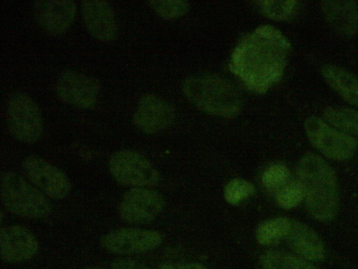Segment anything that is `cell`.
<instances>
[{"label": "cell", "mask_w": 358, "mask_h": 269, "mask_svg": "<svg viewBox=\"0 0 358 269\" xmlns=\"http://www.w3.org/2000/svg\"><path fill=\"white\" fill-rule=\"evenodd\" d=\"M325 120L334 127L350 135L358 136V111L355 109L331 106L323 111Z\"/></svg>", "instance_id": "obj_19"}, {"label": "cell", "mask_w": 358, "mask_h": 269, "mask_svg": "<svg viewBox=\"0 0 358 269\" xmlns=\"http://www.w3.org/2000/svg\"><path fill=\"white\" fill-rule=\"evenodd\" d=\"M164 207V200L158 192L146 187H134L124 194L118 214L127 223L143 224L153 221Z\"/></svg>", "instance_id": "obj_8"}, {"label": "cell", "mask_w": 358, "mask_h": 269, "mask_svg": "<svg viewBox=\"0 0 358 269\" xmlns=\"http://www.w3.org/2000/svg\"><path fill=\"white\" fill-rule=\"evenodd\" d=\"M321 74L324 81L343 99L351 105L358 106V76L336 65L326 64Z\"/></svg>", "instance_id": "obj_18"}, {"label": "cell", "mask_w": 358, "mask_h": 269, "mask_svg": "<svg viewBox=\"0 0 358 269\" xmlns=\"http://www.w3.org/2000/svg\"><path fill=\"white\" fill-rule=\"evenodd\" d=\"M286 239L291 248L300 257L313 262L324 259L326 251L322 239L306 224L291 220Z\"/></svg>", "instance_id": "obj_17"}, {"label": "cell", "mask_w": 358, "mask_h": 269, "mask_svg": "<svg viewBox=\"0 0 358 269\" xmlns=\"http://www.w3.org/2000/svg\"><path fill=\"white\" fill-rule=\"evenodd\" d=\"M290 172L282 163H275L268 166L263 172L262 181L265 187L269 189H280L289 181Z\"/></svg>", "instance_id": "obj_25"}, {"label": "cell", "mask_w": 358, "mask_h": 269, "mask_svg": "<svg viewBox=\"0 0 358 269\" xmlns=\"http://www.w3.org/2000/svg\"><path fill=\"white\" fill-rule=\"evenodd\" d=\"M297 174L310 215L319 221L332 220L339 208V192L331 165L320 156L308 153L299 160Z\"/></svg>", "instance_id": "obj_2"}, {"label": "cell", "mask_w": 358, "mask_h": 269, "mask_svg": "<svg viewBox=\"0 0 358 269\" xmlns=\"http://www.w3.org/2000/svg\"><path fill=\"white\" fill-rule=\"evenodd\" d=\"M23 169L31 184L45 195L62 200L71 190L67 176L58 167L37 156L27 157L22 163Z\"/></svg>", "instance_id": "obj_10"}, {"label": "cell", "mask_w": 358, "mask_h": 269, "mask_svg": "<svg viewBox=\"0 0 358 269\" xmlns=\"http://www.w3.org/2000/svg\"><path fill=\"white\" fill-rule=\"evenodd\" d=\"M291 224V219L276 217L264 221L258 226L256 237L262 245H270L286 238Z\"/></svg>", "instance_id": "obj_21"}, {"label": "cell", "mask_w": 358, "mask_h": 269, "mask_svg": "<svg viewBox=\"0 0 358 269\" xmlns=\"http://www.w3.org/2000/svg\"><path fill=\"white\" fill-rule=\"evenodd\" d=\"M111 269H150L139 261L130 258H119L112 261Z\"/></svg>", "instance_id": "obj_27"}, {"label": "cell", "mask_w": 358, "mask_h": 269, "mask_svg": "<svg viewBox=\"0 0 358 269\" xmlns=\"http://www.w3.org/2000/svg\"><path fill=\"white\" fill-rule=\"evenodd\" d=\"M296 1H261L259 6L268 18L282 20L290 18L297 6Z\"/></svg>", "instance_id": "obj_23"}, {"label": "cell", "mask_w": 358, "mask_h": 269, "mask_svg": "<svg viewBox=\"0 0 358 269\" xmlns=\"http://www.w3.org/2000/svg\"><path fill=\"white\" fill-rule=\"evenodd\" d=\"M159 269H207L206 266L198 263H190L176 265L171 263H163Z\"/></svg>", "instance_id": "obj_28"}, {"label": "cell", "mask_w": 358, "mask_h": 269, "mask_svg": "<svg viewBox=\"0 0 358 269\" xmlns=\"http://www.w3.org/2000/svg\"><path fill=\"white\" fill-rule=\"evenodd\" d=\"M291 44L270 25L245 35L234 49L229 67L250 90L263 94L282 78Z\"/></svg>", "instance_id": "obj_1"}, {"label": "cell", "mask_w": 358, "mask_h": 269, "mask_svg": "<svg viewBox=\"0 0 358 269\" xmlns=\"http://www.w3.org/2000/svg\"><path fill=\"white\" fill-rule=\"evenodd\" d=\"M175 118L173 106L154 95H145L139 99L133 116L134 125L141 131L154 134L169 127Z\"/></svg>", "instance_id": "obj_12"}, {"label": "cell", "mask_w": 358, "mask_h": 269, "mask_svg": "<svg viewBox=\"0 0 358 269\" xmlns=\"http://www.w3.org/2000/svg\"><path fill=\"white\" fill-rule=\"evenodd\" d=\"M100 87L94 78L73 71L64 72L56 84V92L64 102L80 109L92 107L96 102Z\"/></svg>", "instance_id": "obj_11"}, {"label": "cell", "mask_w": 358, "mask_h": 269, "mask_svg": "<svg viewBox=\"0 0 358 269\" xmlns=\"http://www.w3.org/2000/svg\"><path fill=\"white\" fill-rule=\"evenodd\" d=\"M7 121L12 135L25 144H34L41 137L43 121L41 110L29 95L17 92L7 104Z\"/></svg>", "instance_id": "obj_6"}, {"label": "cell", "mask_w": 358, "mask_h": 269, "mask_svg": "<svg viewBox=\"0 0 358 269\" xmlns=\"http://www.w3.org/2000/svg\"><path fill=\"white\" fill-rule=\"evenodd\" d=\"M1 198L9 212L22 217L43 219L52 213V205L45 195L13 172L1 176Z\"/></svg>", "instance_id": "obj_4"}, {"label": "cell", "mask_w": 358, "mask_h": 269, "mask_svg": "<svg viewBox=\"0 0 358 269\" xmlns=\"http://www.w3.org/2000/svg\"><path fill=\"white\" fill-rule=\"evenodd\" d=\"M85 269H103V268H97V267H88Z\"/></svg>", "instance_id": "obj_29"}, {"label": "cell", "mask_w": 358, "mask_h": 269, "mask_svg": "<svg viewBox=\"0 0 358 269\" xmlns=\"http://www.w3.org/2000/svg\"><path fill=\"white\" fill-rule=\"evenodd\" d=\"M34 13L43 30L57 35L71 25L76 14V5L72 1H37L34 4Z\"/></svg>", "instance_id": "obj_15"}, {"label": "cell", "mask_w": 358, "mask_h": 269, "mask_svg": "<svg viewBox=\"0 0 358 269\" xmlns=\"http://www.w3.org/2000/svg\"><path fill=\"white\" fill-rule=\"evenodd\" d=\"M162 242V236L159 232L135 228L115 229L103 235L100 240L105 250L118 255L148 252Z\"/></svg>", "instance_id": "obj_9"}, {"label": "cell", "mask_w": 358, "mask_h": 269, "mask_svg": "<svg viewBox=\"0 0 358 269\" xmlns=\"http://www.w3.org/2000/svg\"><path fill=\"white\" fill-rule=\"evenodd\" d=\"M255 190L251 182L243 179H233L226 185L224 196L228 203L237 205L252 195Z\"/></svg>", "instance_id": "obj_24"}, {"label": "cell", "mask_w": 358, "mask_h": 269, "mask_svg": "<svg viewBox=\"0 0 358 269\" xmlns=\"http://www.w3.org/2000/svg\"><path fill=\"white\" fill-rule=\"evenodd\" d=\"M82 14L90 34L102 42L114 40L117 34V24L110 5L104 1H84Z\"/></svg>", "instance_id": "obj_14"}, {"label": "cell", "mask_w": 358, "mask_h": 269, "mask_svg": "<svg viewBox=\"0 0 358 269\" xmlns=\"http://www.w3.org/2000/svg\"><path fill=\"white\" fill-rule=\"evenodd\" d=\"M38 247L36 236L24 226L13 225L1 229V257L6 263L27 261L36 254Z\"/></svg>", "instance_id": "obj_13"}, {"label": "cell", "mask_w": 358, "mask_h": 269, "mask_svg": "<svg viewBox=\"0 0 358 269\" xmlns=\"http://www.w3.org/2000/svg\"><path fill=\"white\" fill-rule=\"evenodd\" d=\"M150 7L162 18L172 19L183 15L189 8L185 1H150Z\"/></svg>", "instance_id": "obj_26"}, {"label": "cell", "mask_w": 358, "mask_h": 269, "mask_svg": "<svg viewBox=\"0 0 358 269\" xmlns=\"http://www.w3.org/2000/svg\"><path fill=\"white\" fill-rule=\"evenodd\" d=\"M306 136L310 144L326 157L338 161L354 156L357 142L348 134L316 116L308 117L304 123Z\"/></svg>", "instance_id": "obj_5"}, {"label": "cell", "mask_w": 358, "mask_h": 269, "mask_svg": "<svg viewBox=\"0 0 358 269\" xmlns=\"http://www.w3.org/2000/svg\"><path fill=\"white\" fill-rule=\"evenodd\" d=\"M187 99L207 113L224 118L236 116L243 98L238 88L229 80L217 75H200L187 78L182 85Z\"/></svg>", "instance_id": "obj_3"}, {"label": "cell", "mask_w": 358, "mask_h": 269, "mask_svg": "<svg viewBox=\"0 0 358 269\" xmlns=\"http://www.w3.org/2000/svg\"><path fill=\"white\" fill-rule=\"evenodd\" d=\"M275 199L278 205L285 209L298 206L304 200V189L300 181H289L278 189Z\"/></svg>", "instance_id": "obj_22"}, {"label": "cell", "mask_w": 358, "mask_h": 269, "mask_svg": "<svg viewBox=\"0 0 358 269\" xmlns=\"http://www.w3.org/2000/svg\"><path fill=\"white\" fill-rule=\"evenodd\" d=\"M323 17L337 34L351 37L358 32V4L355 1H323Z\"/></svg>", "instance_id": "obj_16"}, {"label": "cell", "mask_w": 358, "mask_h": 269, "mask_svg": "<svg viewBox=\"0 0 358 269\" xmlns=\"http://www.w3.org/2000/svg\"><path fill=\"white\" fill-rule=\"evenodd\" d=\"M108 167L113 178L123 186H153L160 179L154 165L144 156L131 150L114 153L110 158Z\"/></svg>", "instance_id": "obj_7"}, {"label": "cell", "mask_w": 358, "mask_h": 269, "mask_svg": "<svg viewBox=\"0 0 358 269\" xmlns=\"http://www.w3.org/2000/svg\"><path fill=\"white\" fill-rule=\"evenodd\" d=\"M263 269H317L308 261L282 251H268L261 257Z\"/></svg>", "instance_id": "obj_20"}]
</instances>
